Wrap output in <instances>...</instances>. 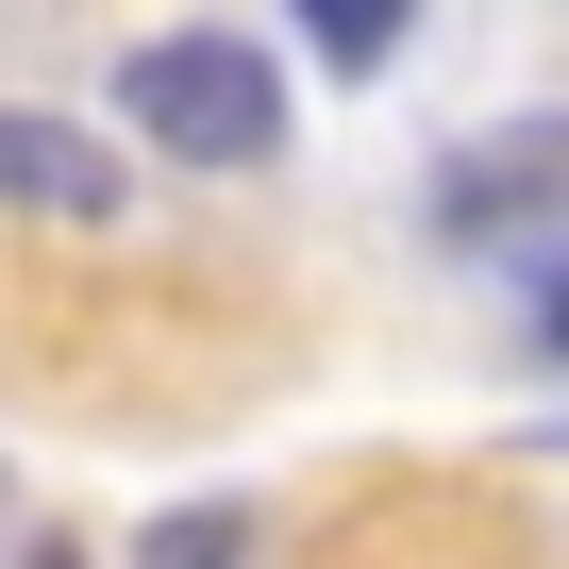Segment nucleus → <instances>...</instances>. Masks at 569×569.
Here are the masks:
<instances>
[{
  "label": "nucleus",
  "mask_w": 569,
  "mask_h": 569,
  "mask_svg": "<svg viewBox=\"0 0 569 569\" xmlns=\"http://www.w3.org/2000/svg\"><path fill=\"white\" fill-rule=\"evenodd\" d=\"M118 118H134L151 151H184V168H268V151H284V68H268L251 34H151V51L118 68Z\"/></svg>",
  "instance_id": "1"
},
{
  "label": "nucleus",
  "mask_w": 569,
  "mask_h": 569,
  "mask_svg": "<svg viewBox=\"0 0 569 569\" xmlns=\"http://www.w3.org/2000/svg\"><path fill=\"white\" fill-rule=\"evenodd\" d=\"M552 201H569V118H519L502 151H452L436 168V234H519Z\"/></svg>",
  "instance_id": "2"
},
{
  "label": "nucleus",
  "mask_w": 569,
  "mask_h": 569,
  "mask_svg": "<svg viewBox=\"0 0 569 569\" xmlns=\"http://www.w3.org/2000/svg\"><path fill=\"white\" fill-rule=\"evenodd\" d=\"M0 201L18 218H118V151L84 118H0Z\"/></svg>",
  "instance_id": "3"
},
{
  "label": "nucleus",
  "mask_w": 569,
  "mask_h": 569,
  "mask_svg": "<svg viewBox=\"0 0 569 569\" xmlns=\"http://www.w3.org/2000/svg\"><path fill=\"white\" fill-rule=\"evenodd\" d=\"M319 51H336V68H386L402 18H386V0H319Z\"/></svg>",
  "instance_id": "4"
},
{
  "label": "nucleus",
  "mask_w": 569,
  "mask_h": 569,
  "mask_svg": "<svg viewBox=\"0 0 569 569\" xmlns=\"http://www.w3.org/2000/svg\"><path fill=\"white\" fill-rule=\"evenodd\" d=\"M151 569H234V519H168V536H151Z\"/></svg>",
  "instance_id": "5"
},
{
  "label": "nucleus",
  "mask_w": 569,
  "mask_h": 569,
  "mask_svg": "<svg viewBox=\"0 0 569 569\" xmlns=\"http://www.w3.org/2000/svg\"><path fill=\"white\" fill-rule=\"evenodd\" d=\"M536 352H569V284H536Z\"/></svg>",
  "instance_id": "6"
},
{
  "label": "nucleus",
  "mask_w": 569,
  "mask_h": 569,
  "mask_svg": "<svg viewBox=\"0 0 569 569\" xmlns=\"http://www.w3.org/2000/svg\"><path fill=\"white\" fill-rule=\"evenodd\" d=\"M34 569H68V552H34Z\"/></svg>",
  "instance_id": "7"
}]
</instances>
